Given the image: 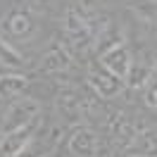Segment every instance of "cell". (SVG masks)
<instances>
[{
	"label": "cell",
	"instance_id": "6da1fadb",
	"mask_svg": "<svg viewBox=\"0 0 157 157\" xmlns=\"http://www.w3.org/2000/svg\"><path fill=\"white\" fill-rule=\"evenodd\" d=\"M64 33H67L69 43L76 50H86L93 45L95 40V29L93 21L86 12H81L78 7H69L64 14Z\"/></svg>",
	"mask_w": 157,
	"mask_h": 157
},
{
	"label": "cell",
	"instance_id": "7a4b0ae2",
	"mask_svg": "<svg viewBox=\"0 0 157 157\" xmlns=\"http://www.w3.org/2000/svg\"><path fill=\"white\" fill-rule=\"evenodd\" d=\"M40 114V102L33 98H19L10 105V109L2 114V136L12 133L17 128L31 124L33 119Z\"/></svg>",
	"mask_w": 157,
	"mask_h": 157
},
{
	"label": "cell",
	"instance_id": "3957f363",
	"mask_svg": "<svg viewBox=\"0 0 157 157\" xmlns=\"http://www.w3.org/2000/svg\"><path fill=\"white\" fill-rule=\"evenodd\" d=\"M38 131H40V114L33 119L31 124L17 128V131H12V133H5L2 140H0V152L5 157H17L33 138L38 136Z\"/></svg>",
	"mask_w": 157,
	"mask_h": 157
},
{
	"label": "cell",
	"instance_id": "277c9868",
	"mask_svg": "<svg viewBox=\"0 0 157 157\" xmlns=\"http://www.w3.org/2000/svg\"><path fill=\"white\" fill-rule=\"evenodd\" d=\"M105 126H107V133H109V138H112V145L117 147V150H131L138 131H136V126L131 124V119H128L126 114H121V112L109 114Z\"/></svg>",
	"mask_w": 157,
	"mask_h": 157
},
{
	"label": "cell",
	"instance_id": "5b68a950",
	"mask_svg": "<svg viewBox=\"0 0 157 157\" xmlns=\"http://www.w3.org/2000/svg\"><path fill=\"white\" fill-rule=\"evenodd\" d=\"M88 81H90V86H93V90L98 93L100 98H105V100L117 98L119 93L124 90V86H126V83H124V78L114 76V74L107 71L105 67H90Z\"/></svg>",
	"mask_w": 157,
	"mask_h": 157
},
{
	"label": "cell",
	"instance_id": "8992f818",
	"mask_svg": "<svg viewBox=\"0 0 157 157\" xmlns=\"http://www.w3.org/2000/svg\"><path fill=\"white\" fill-rule=\"evenodd\" d=\"M57 107L67 114V117H86L93 107L90 98H86L78 88H64L57 93Z\"/></svg>",
	"mask_w": 157,
	"mask_h": 157
},
{
	"label": "cell",
	"instance_id": "52a82bcc",
	"mask_svg": "<svg viewBox=\"0 0 157 157\" xmlns=\"http://www.w3.org/2000/svg\"><path fill=\"white\" fill-rule=\"evenodd\" d=\"M131 64H133V59H131V52H128V48L124 43H114L112 48L102 50V67L107 71H112L114 76L126 78Z\"/></svg>",
	"mask_w": 157,
	"mask_h": 157
},
{
	"label": "cell",
	"instance_id": "ba28073f",
	"mask_svg": "<svg viewBox=\"0 0 157 157\" xmlns=\"http://www.w3.org/2000/svg\"><path fill=\"white\" fill-rule=\"evenodd\" d=\"M2 33L12 38H29L33 33V19L26 10H10L2 19Z\"/></svg>",
	"mask_w": 157,
	"mask_h": 157
},
{
	"label": "cell",
	"instance_id": "9c48e42d",
	"mask_svg": "<svg viewBox=\"0 0 157 157\" xmlns=\"http://www.w3.org/2000/svg\"><path fill=\"white\" fill-rule=\"evenodd\" d=\"M98 145V133L88 126H78L69 138V150L76 157H95Z\"/></svg>",
	"mask_w": 157,
	"mask_h": 157
},
{
	"label": "cell",
	"instance_id": "30bf717a",
	"mask_svg": "<svg viewBox=\"0 0 157 157\" xmlns=\"http://www.w3.org/2000/svg\"><path fill=\"white\" fill-rule=\"evenodd\" d=\"M29 86V78L21 76V74H2L0 76V98L2 100H10L21 95Z\"/></svg>",
	"mask_w": 157,
	"mask_h": 157
},
{
	"label": "cell",
	"instance_id": "8fae6325",
	"mask_svg": "<svg viewBox=\"0 0 157 157\" xmlns=\"http://www.w3.org/2000/svg\"><path fill=\"white\" fill-rule=\"evenodd\" d=\"M133 155H143V157H157V131L145 128V131H138L136 140L131 145Z\"/></svg>",
	"mask_w": 157,
	"mask_h": 157
},
{
	"label": "cell",
	"instance_id": "7c38bea8",
	"mask_svg": "<svg viewBox=\"0 0 157 157\" xmlns=\"http://www.w3.org/2000/svg\"><path fill=\"white\" fill-rule=\"evenodd\" d=\"M152 74H155V69L150 67V64L136 62V64H131L126 78H124V83H126L128 88H143V86H147V81L152 78Z\"/></svg>",
	"mask_w": 157,
	"mask_h": 157
},
{
	"label": "cell",
	"instance_id": "4fadbf2b",
	"mask_svg": "<svg viewBox=\"0 0 157 157\" xmlns=\"http://www.w3.org/2000/svg\"><path fill=\"white\" fill-rule=\"evenodd\" d=\"M69 64H71V59L64 48H50L40 62V69L43 71H59V69H67Z\"/></svg>",
	"mask_w": 157,
	"mask_h": 157
},
{
	"label": "cell",
	"instance_id": "5bb4252c",
	"mask_svg": "<svg viewBox=\"0 0 157 157\" xmlns=\"http://www.w3.org/2000/svg\"><path fill=\"white\" fill-rule=\"evenodd\" d=\"M0 64H7V67H21L24 57H21L17 50L10 45V40L0 33Z\"/></svg>",
	"mask_w": 157,
	"mask_h": 157
},
{
	"label": "cell",
	"instance_id": "9a60e30c",
	"mask_svg": "<svg viewBox=\"0 0 157 157\" xmlns=\"http://www.w3.org/2000/svg\"><path fill=\"white\" fill-rule=\"evenodd\" d=\"M50 150H52V143H38V140L33 138V140H31L17 157H45Z\"/></svg>",
	"mask_w": 157,
	"mask_h": 157
},
{
	"label": "cell",
	"instance_id": "2e32d148",
	"mask_svg": "<svg viewBox=\"0 0 157 157\" xmlns=\"http://www.w3.org/2000/svg\"><path fill=\"white\" fill-rule=\"evenodd\" d=\"M145 102L157 109V74H152V78L147 81V86H145Z\"/></svg>",
	"mask_w": 157,
	"mask_h": 157
},
{
	"label": "cell",
	"instance_id": "e0dca14e",
	"mask_svg": "<svg viewBox=\"0 0 157 157\" xmlns=\"http://www.w3.org/2000/svg\"><path fill=\"white\" fill-rule=\"evenodd\" d=\"M0 140H2V117H0Z\"/></svg>",
	"mask_w": 157,
	"mask_h": 157
},
{
	"label": "cell",
	"instance_id": "ac0fdd59",
	"mask_svg": "<svg viewBox=\"0 0 157 157\" xmlns=\"http://www.w3.org/2000/svg\"><path fill=\"white\" fill-rule=\"evenodd\" d=\"M2 74H5V64H0V76H2Z\"/></svg>",
	"mask_w": 157,
	"mask_h": 157
},
{
	"label": "cell",
	"instance_id": "d6986e66",
	"mask_svg": "<svg viewBox=\"0 0 157 157\" xmlns=\"http://www.w3.org/2000/svg\"><path fill=\"white\" fill-rule=\"evenodd\" d=\"M133 157H143V155H133Z\"/></svg>",
	"mask_w": 157,
	"mask_h": 157
}]
</instances>
